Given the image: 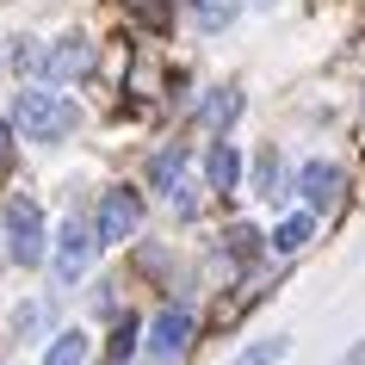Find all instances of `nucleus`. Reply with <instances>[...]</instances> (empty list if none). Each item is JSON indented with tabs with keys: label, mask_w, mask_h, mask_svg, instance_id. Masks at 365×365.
Wrapping results in <instances>:
<instances>
[{
	"label": "nucleus",
	"mask_w": 365,
	"mask_h": 365,
	"mask_svg": "<svg viewBox=\"0 0 365 365\" xmlns=\"http://www.w3.org/2000/svg\"><path fill=\"white\" fill-rule=\"evenodd\" d=\"M13 62H19L25 75H38V81H50V87H62V81H75V75H87V68H93V43H87V38H56V43L19 38Z\"/></svg>",
	"instance_id": "1"
},
{
	"label": "nucleus",
	"mask_w": 365,
	"mask_h": 365,
	"mask_svg": "<svg viewBox=\"0 0 365 365\" xmlns=\"http://www.w3.org/2000/svg\"><path fill=\"white\" fill-rule=\"evenodd\" d=\"M13 124L25 130V143H62V136L81 124V112H75V99H68V93L31 87V93H19V106H13Z\"/></svg>",
	"instance_id": "2"
},
{
	"label": "nucleus",
	"mask_w": 365,
	"mask_h": 365,
	"mask_svg": "<svg viewBox=\"0 0 365 365\" xmlns=\"http://www.w3.org/2000/svg\"><path fill=\"white\" fill-rule=\"evenodd\" d=\"M6 254L19 260V267H38L43 254H50V235H43V211L38 198H6Z\"/></svg>",
	"instance_id": "3"
},
{
	"label": "nucleus",
	"mask_w": 365,
	"mask_h": 365,
	"mask_svg": "<svg viewBox=\"0 0 365 365\" xmlns=\"http://www.w3.org/2000/svg\"><path fill=\"white\" fill-rule=\"evenodd\" d=\"M136 223H143V198H136L130 186H112V192H99V211H93V242H99V248L124 242Z\"/></svg>",
	"instance_id": "4"
},
{
	"label": "nucleus",
	"mask_w": 365,
	"mask_h": 365,
	"mask_svg": "<svg viewBox=\"0 0 365 365\" xmlns=\"http://www.w3.org/2000/svg\"><path fill=\"white\" fill-rule=\"evenodd\" d=\"M50 248H56V279H62V285H81L87 267H93V248H99V242H93V230H87L81 217H68Z\"/></svg>",
	"instance_id": "5"
},
{
	"label": "nucleus",
	"mask_w": 365,
	"mask_h": 365,
	"mask_svg": "<svg viewBox=\"0 0 365 365\" xmlns=\"http://www.w3.org/2000/svg\"><path fill=\"white\" fill-rule=\"evenodd\" d=\"M186 341H192V309H186V304L161 309V316L149 322V359L155 365H173L180 353H186Z\"/></svg>",
	"instance_id": "6"
},
{
	"label": "nucleus",
	"mask_w": 365,
	"mask_h": 365,
	"mask_svg": "<svg viewBox=\"0 0 365 365\" xmlns=\"http://www.w3.org/2000/svg\"><path fill=\"white\" fill-rule=\"evenodd\" d=\"M291 192H304L309 211H328V205H334V192H341V168H334V161H304V168H297V180H291Z\"/></svg>",
	"instance_id": "7"
},
{
	"label": "nucleus",
	"mask_w": 365,
	"mask_h": 365,
	"mask_svg": "<svg viewBox=\"0 0 365 365\" xmlns=\"http://www.w3.org/2000/svg\"><path fill=\"white\" fill-rule=\"evenodd\" d=\"M235 180H242V155H235L230 143H217V149L205 155V186H211V192H235Z\"/></svg>",
	"instance_id": "8"
},
{
	"label": "nucleus",
	"mask_w": 365,
	"mask_h": 365,
	"mask_svg": "<svg viewBox=\"0 0 365 365\" xmlns=\"http://www.w3.org/2000/svg\"><path fill=\"white\" fill-rule=\"evenodd\" d=\"M254 198H267V205L285 198V161H279V149H260V161H254Z\"/></svg>",
	"instance_id": "9"
},
{
	"label": "nucleus",
	"mask_w": 365,
	"mask_h": 365,
	"mask_svg": "<svg viewBox=\"0 0 365 365\" xmlns=\"http://www.w3.org/2000/svg\"><path fill=\"white\" fill-rule=\"evenodd\" d=\"M235 112H242V93H235V87H211V93L198 99V124H205V130H223Z\"/></svg>",
	"instance_id": "10"
},
{
	"label": "nucleus",
	"mask_w": 365,
	"mask_h": 365,
	"mask_svg": "<svg viewBox=\"0 0 365 365\" xmlns=\"http://www.w3.org/2000/svg\"><path fill=\"white\" fill-rule=\"evenodd\" d=\"M180 173H186V149H161L149 161V192H173L180 186Z\"/></svg>",
	"instance_id": "11"
},
{
	"label": "nucleus",
	"mask_w": 365,
	"mask_h": 365,
	"mask_svg": "<svg viewBox=\"0 0 365 365\" xmlns=\"http://www.w3.org/2000/svg\"><path fill=\"white\" fill-rule=\"evenodd\" d=\"M43 365H87V334L81 328H62L56 341L43 346Z\"/></svg>",
	"instance_id": "12"
},
{
	"label": "nucleus",
	"mask_w": 365,
	"mask_h": 365,
	"mask_svg": "<svg viewBox=\"0 0 365 365\" xmlns=\"http://www.w3.org/2000/svg\"><path fill=\"white\" fill-rule=\"evenodd\" d=\"M50 316H56V297H31V304H25L19 316H13V334H19V341H38Z\"/></svg>",
	"instance_id": "13"
},
{
	"label": "nucleus",
	"mask_w": 365,
	"mask_h": 365,
	"mask_svg": "<svg viewBox=\"0 0 365 365\" xmlns=\"http://www.w3.org/2000/svg\"><path fill=\"white\" fill-rule=\"evenodd\" d=\"M309 235H316V217H309V211H297V217H285V223L272 230V248H279V254H297V248L309 242Z\"/></svg>",
	"instance_id": "14"
},
{
	"label": "nucleus",
	"mask_w": 365,
	"mask_h": 365,
	"mask_svg": "<svg viewBox=\"0 0 365 365\" xmlns=\"http://www.w3.org/2000/svg\"><path fill=\"white\" fill-rule=\"evenodd\" d=\"M223 242H230V260H248V267L260 260V254H267V235H260V230H248V223H242V230H230Z\"/></svg>",
	"instance_id": "15"
},
{
	"label": "nucleus",
	"mask_w": 365,
	"mask_h": 365,
	"mask_svg": "<svg viewBox=\"0 0 365 365\" xmlns=\"http://www.w3.org/2000/svg\"><path fill=\"white\" fill-rule=\"evenodd\" d=\"M192 13H198L205 31H223V25L235 19V0H192Z\"/></svg>",
	"instance_id": "16"
},
{
	"label": "nucleus",
	"mask_w": 365,
	"mask_h": 365,
	"mask_svg": "<svg viewBox=\"0 0 365 365\" xmlns=\"http://www.w3.org/2000/svg\"><path fill=\"white\" fill-rule=\"evenodd\" d=\"M279 359H285V341H260L254 353H242L235 365H279Z\"/></svg>",
	"instance_id": "17"
},
{
	"label": "nucleus",
	"mask_w": 365,
	"mask_h": 365,
	"mask_svg": "<svg viewBox=\"0 0 365 365\" xmlns=\"http://www.w3.org/2000/svg\"><path fill=\"white\" fill-rule=\"evenodd\" d=\"M130 353H136V322H118V334H112V359L124 365Z\"/></svg>",
	"instance_id": "18"
},
{
	"label": "nucleus",
	"mask_w": 365,
	"mask_h": 365,
	"mask_svg": "<svg viewBox=\"0 0 365 365\" xmlns=\"http://www.w3.org/2000/svg\"><path fill=\"white\" fill-rule=\"evenodd\" d=\"M6 149H13V124L0 118V161H6Z\"/></svg>",
	"instance_id": "19"
},
{
	"label": "nucleus",
	"mask_w": 365,
	"mask_h": 365,
	"mask_svg": "<svg viewBox=\"0 0 365 365\" xmlns=\"http://www.w3.org/2000/svg\"><path fill=\"white\" fill-rule=\"evenodd\" d=\"M254 6H272V0H254Z\"/></svg>",
	"instance_id": "20"
}]
</instances>
